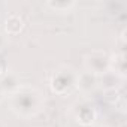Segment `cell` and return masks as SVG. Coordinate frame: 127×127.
<instances>
[{"mask_svg":"<svg viewBox=\"0 0 127 127\" xmlns=\"http://www.w3.org/2000/svg\"><path fill=\"white\" fill-rule=\"evenodd\" d=\"M8 102L11 111L24 120H30L39 115L45 108L43 94L32 85H21L18 90L9 94Z\"/></svg>","mask_w":127,"mask_h":127,"instance_id":"6da1fadb","label":"cell"},{"mask_svg":"<svg viewBox=\"0 0 127 127\" xmlns=\"http://www.w3.org/2000/svg\"><path fill=\"white\" fill-rule=\"evenodd\" d=\"M78 76H79V72L72 66H67V64L60 66L49 79L51 91L55 93L57 96H67L73 93L78 87Z\"/></svg>","mask_w":127,"mask_h":127,"instance_id":"7a4b0ae2","label":"cell"},{"mask_svg":"<svg viewBox=\"0 0 127 127\" xmlns=\"http://www.w3.org/2000/svg\"><path fill=\"white\" fill-rule=\"evenodd\" d=\"M70 115L82 127H90L97 118V111L94 103L88 97H82L70 106Z\"/></svg>","mask_w":127,"mask_h":127,"instance_id":"3957f363","label":"cell"},{"mask_svg":"<svg viewBox=\"0 0 127 127\" xmlns=\"http://www.w3.org/2000/svg\"><path fill=\"white\" fill-rule=\"evenodd\" d=\"M84 67L94 76H102L109 72V54L103 49H93L84 57Z\"/></svg>","mask_w":127,"mask_h":127,"instance_id":"277c9868","label":"cell"},{"mask_svg":"<svg viewBox=\"0 0 127 127\" xmlns=\"http://www.w3.org/2000/svg\"><path fill=\"white\" fill-rule=\"evenodd\" d=\"M96 88H97V76H94L93 73H90V72H87V70L79 72L76 90H79V91L82 93V96L87 97V96H90Z\"/></svg>","mask_w":127,"mask_h":127,"instance_id":"5b68a950","label":"cell"},{"mask_svg":"<svg viewBox=\"0 0 127 127\" xmlns=\"http://www.w3.org/2000/svg\"><path fill=\"white\" fill-rule=\"evenodd\" d=\"M123 81L124 79L121 76H118V75H115L114 72L109 70L105 75L97 78V87H100L103 91H115V90H118L121 87Z\"/></svg>","mask_w":127,"mask_h":127,"instance_id":"8992f818","label":"cell"},{"mask_svg":"<svg viewBox=\"0 0 127 127\" xmlns=\"http://www.w3.org/2000/svg\"><path fill=\"white\" fill-rule=\"evenodd\" d=\"M109 70L114 72L115 75L121 76L123 79L126 78L127 73V60L126 55L121 52H114L109 55Z\"/></svg>","mask_w":127,"mask_h":127,"instance_id":"52a82bcc","label":"cell"},{"mask_svg":"<svg viewBox=\"0 0 127 127\" xmlns=\"http://www.w3.org/2000/svg\"><path fill=\"white\" fill-rule=\"evenodd\" d=\"M20 87H21L20 76L15 72H5L2 76H0V88H2V91L5 94L9 96L11 93H14Z\"/></svg>","mask_w":127,"mask_h":127,"instance_id":"ba28073f","label":"cell"},{"mask_svg":"<svg viewBox=\"0 0 127 127\" xmlns=\"http://www.w3.org/2000/svg\"><path fill=\"white\" fill-rule=\"evenodd\" d=\"M24 29V20L18 14H11L5 20V34L8 36H17Z\"/></svg>","mask_w":127,"mask_h":127,"instance_id":"9c48e42d","label":"cell"},{"mask_svg":"<svg viewBox=\"0 0 127 127\" xmlns=\"http://www.w3.org/2000/svg\"><path fill=\"white\" fill-rule=\"evenodd\" d=\"M45 6L55 12H69L76 6V2L73 0H48Z\"/></svg>","mask_w":127,"mask_h":127,"instance_id":"30bf717a","label":"cell"},{"mask_svg":"<svg viewBox=\"0 0 127 127\" xmlns=\"http://www.w3.org/2000/svg\"><path fill=\"white\" fill-rule=\"evenodd\" d=\"M6 43H8V37H6V34L2 30H0V51L6 46Z\"/></svg>","mask_w":127,"mask_h":127,"instance_id":"8fae6325","label":"cell"},{"mask_svg":"<svg viewBox=\"0 0 127 127\" xmlns=\"http://www.w3.org/2000/svg\"><path fill=\"white\" fill-rule=\"evenodd\" d=\"M5 73V69H3V64H2V61H0V76H2Z\"/></svg>","mask_w":127,"mask_h":127,"instance_id":"7c38bea8","label":"cell"},{"mask_svg":"<svg viewBox=\"0 0 127 127\" xmlns=\"http://www.w3.org/2000/svg\"><path fill=\"white\" fill-rule=\"evenodd\" d=\"M3 96H5V93L2 91V88H0V100H2V99H3Z\"/></svg>","mask_w":127,"mask_h":127,"instance_id":"4fadbf2b","label":"cell"},{"mask_svg":"<svg viewBox=\"0 0 127 127\" xmlns=\"http://www.w3.org/2000/svg\"><path fill=\"white\" fill-rule=\"evenodd\" d=\"M90 127H102V126H96V124H93V126H90Z\"/></svg>","mask_w":127,"mask_h":127,"instance_id":"5bb4252c","label":"cell"},{"mask_svg":"<svg viewBox=\"0 0 127 127\" xmlns=\"http://www.w3.org/2000/svg\"><path fill=\"white\" fill-rule=\"evenodd\" d=\"M118 127H126V126H118Z\"/></svg>","mask_w":127,"mask_h":127,"instance_id":"9a60e30c","label":"cell"}]
</instances>
